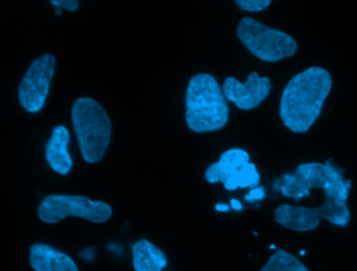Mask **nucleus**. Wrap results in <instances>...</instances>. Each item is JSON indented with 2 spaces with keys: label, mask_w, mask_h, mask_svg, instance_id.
Returning a JSON list of instances; mask_svg holds the SVG:
<instances>
[{
  "label": "nucleus",
  "mask_w": 357,
  "mask_h": 271,
  "mask_svg": "<svg viewBox=\"0 0 357 271\" xmlns=\"http://www.w3.org/2000/svg\"><path fill=\"white\" fill-rule=\"evenodd\" d=\"M51 3L55 8H66V10L74 12L78 8L79 1L77 0H52Z\"/></svg>",
  "instance_id": "nucleus-16"
},
{
  "label": "nucleus",
  "mask_w": 357,
  "mask_h": 271,
  "mask_svg": "<svg viewBox=\"0 0 357 271\" xmlns=\"http://www.w3.org/2000/svg\"><path fill=\"white\" fill-rule=\"evenodd\" d=\"M236 4L246 12H260L271 4L269 0H237Z\"/></svg>",
  "instance_id": "nucleus-15"
},
{
  "label": "nucleus",
  "mask_w": 357,
  "mask_h": 271,
  "mask_svg": "<svg viewBox=\"0 0 357 271\" xmlns=\"http://www.w3.org/2000/svg\"><path fill=\"white\" fill-rule=\"evenodd\" d=\"M185 121L195 133L216 131L229 121V106L218 81L208 73L190 79L185 94Z\"/></svg>",
  "instance_id": "nucleus-3"
},
{
  "label": "nucleus",
  "mask_w": 357,
  "mask_h": 271,
  "mask_svg": "<svg viewBox=\"0 0 357 271\" xmlns=\"http://www.w3.org/2000/svg\"><path fill=\"white\" fill-rule=\"evenodd\" d=\"M351 181L335 167L325 163H304L298 165L294 173H284L273 181V189L296 202L310 195V190L324 192L325 202L335 206H348Z\"/></svg>",
  "instance_id": "nucleus-2"
},
{
  "label": "nucleus",
  "mask_w": 357,
  "mask_h": 271,
  "mask_svg": "<svg viewBox=\"0 0 357 271\" xmlns=\"http://www.w3.org/2000/svg\"><path fill=\"white\" fill-rule=\"evenodd\" d=\"M271 90V79L266 76L261 77L257 72L250 73L244 83L235 77H227L222 85L227 100L241 110H252L260 106L261 102L268 97Z\"/></svg>",
  "instance_id": "nucleus-9"
},
{
  "label": "nucleus",
  "mask_w": 357,
  "mask_h": 271,
  "mask_svg": "<svg viewBox=\"0 0 357 271\" xmlns=\"http://www.w3.org/2000/svg\"><path fill=\"white\" fill-rule=\"evenodd\" d=\"M132 262L135 271H162L168 258L160 247L142 239L132 245Z\"/></svg>",
  "instance_id": "nucleus-13"
},
{
  "label": "nucleus",
  "mask_w": 357,
  "mask_h": 271,
  "mask_svg": "<svg viewBox=\"0 0 357 271\" xmlns=\"http://www.w3.org/2000/svg\"><path fill=\"white\" fill-rule=\"evenodd\" d=\"M72 118L83 158L91 164L100 162L112 140L107 113L93 98L81 97L73 106Z\"/></svg>",
  "instance_id": "nucleus-4"
},
{
  "label": "nucleus",
  "mask_w": 357,
  "mask_h": 271,
  "mask_svg": "<svg viewBox=\"0 0 357 271\" xmlns=\"http://www.w3.org/2000/svg\"><path fill=\"white\" fill-rule=\"evenodd\" d=\"M237 37L248 51L264 62H279L294 56L298 50V43L291 35L250 17H244L240 21Z\"/></svg>",
  "instance_id": "nucleus-5"
},
{
  "label": "nucleus",
  "mask_w": 357,
  "mask_h": 271,
  "mask_svg": "<svg viewBox=\"0 0 357 271\" xmlns=\"http://www.w3.org/2000/svg\"><path fill=\"white\" fill-rule=\"evenodd\" d=\"M56 14L57 15H62V10H60V8H55Z\"/></svg>",
  "instance_id": "nucleus-20"
},
{
  "label": "nucleus",
  "mask_w": 357,
  "mask_h": 271,
  "mask_svg": "<svg viewBox=\"0 0 357 271\" xmlns=\"http://www.w3.org/2000/svg\"><path fill=\"white\" fill-rule=\"evenodd\" d=\"M250 154L241 148H231L223 152L218 162L206 169V181L210 183H223L225 189L235 191V183L241 171L250 164Z\"/></svg>",
  "instance_id": "nucleus-10"
},
{
  "label": "nucleus",
  "mask_w": 357,
  "mask_h": 271,
  "mask_svg": "<svg viewBox=\"0 0 357 271\" xmlns=\"http://www.w3.org/2000/svg\"><path fill=\"white\" fill-rule=\"evenodd\" d=\"M215 208H216L217 211H219V212H227V211H229V206H227V204H216V206H215Z\"/></svg>",
  "instance_id": "nucleus-19"
},
{
  "label": "nucleus",
  "mask_w": 357,
  "mask_h": 271,
  "mask_svg": "<svg viewBox=\"0 0 357 271\" xmlns=\"http://www.w3.org/2000/svg\"><path fill=\"white\" fill-rule=\"evenodd\" d=\"M231 206L234 210L240 211L242 208V204H240L239 200L237 199H231Z\"/></svg>",
  "instance_id": "nucleus-18"
},
{
  "label": "nucleus",
  "mask_w": 357,
  "mask_h": 271,
  "mask_svg": "<svg viewBox=\"0 0 357 271\" xmlns=\"http://www.w3.org/2000/svg\"><path fill=\"white\" fill-rule=\"evenodd\" d=\"M273 216L282 227L294 231H314L319 227L321 218L340 227H347L351 219L348 206L340 208L328 202L317 208L281 204L275 208Z\"/></svg>",
  "instance_id": "nucleus-7"
},
{
  "label": "nucleus",
  "mask_w": 357,
  "mask_h": 271,
  "mask_svg": "<svg viewBox=\"0 0 357 271\" xmlns=\"http://www.w3.org/2000/svg\"><path fill=\"white\" fill-rule=\"evenodd\" d=\"M70 136L63 125H58L45 147V158L51 168L59 174L66 175L72 170L73 158L68 152Z\"/></svg>",
  "instance_id": "nucleus-12"
},
{
  "label": "nucleus",
  "mask_w": 357,
  "mask_h": 271,
  "mask_svg": "<svg viewBox=\"0 0 357 271\" xmlns=\"http://www.w3.org/2000/svg\"><path fill=\"white\" fill-rule=\"evenodd\" d=\"M55 69L56 58L53 54H43L33 60L18 88V98L24 110L30 113L43 110Z\"/></svg>",
  "instance_id": "nucleus-8"
},
{
  "label": "nucleus",
  "mask_w": 357,
  "mask_h": 271,
  "mask_svg": "<svg viewBox=\"0 0 357 271\" xmlns=\"http://www.w3.org/2000/svg\"><path fill=\"white\" fill-rule=\"evenodd\" d=\"M30 264L35 271H79L70 256L43 243L31 246Z\"/></svg>",
  "instance_id": "nucleus-11"
},
{
  "label": "nucleus",
  "mask_w": 357,
  "mask_h": 271,
  "mask_svg": "<svg viewBox=\"0 0 357 271\" xmlns=\"http://www.w3.org/2000/svg\"><path fill=\"white\" fill-rule=\"evenodd\" d=\"M331 89V74L321 67H310L292 77L280 101V117L285 126L292 133L308 131Z\"/></svg>",
  "instance_id": "nucleus-1"
},
{
  "label": "nucleus",
  "mask_w": 357,
  "mask_h": 271,
  "mask_svg": "<svg viewBox=\"0 0 357 271\" xmlns=\"http://www.w3.org/2000/svg\"><path fill=\"white\" fill-rule=\"evenodd\" d=\"M265 197L264 188L257 187L250 190L248 195H245V200L250 202H257V200L263 199Z\"/></svg>",
  "instance_id": "nucleus-17"
},
{
  "label": "nucleus",
  "mask_w": 357,
  "mask_h": 271,
  "mask_svg": "<svg viewBox=\"0 0 357 271\" xmlns=\"http://www.w3.org/2000/svg\"><path fill=\"white\" fill-rule=\"evenodd\" d=\"M112 208L101 200H93L86 196L49 195L41 202L38 216L43 222H60L66 217L75 216L95 223L109 220Z\"/></svg>",
  "instance_id": "nucleus-6"
},
{
  "label": "nucleus",
  "mask_w": 357,
  "mask_h": 271,
  "mask_svg": "<svg viewBox=\"0 0 357 271\" xmlns=\"http://www.w3.org/2000/svg\"><path fill=\"white\" fill-rule=\"evenodd\" d=\"M260 271H309V269L291 252L278 249Z\"/></svg>",
  "instance_id": "nucleus-14"
}]
</instances>
